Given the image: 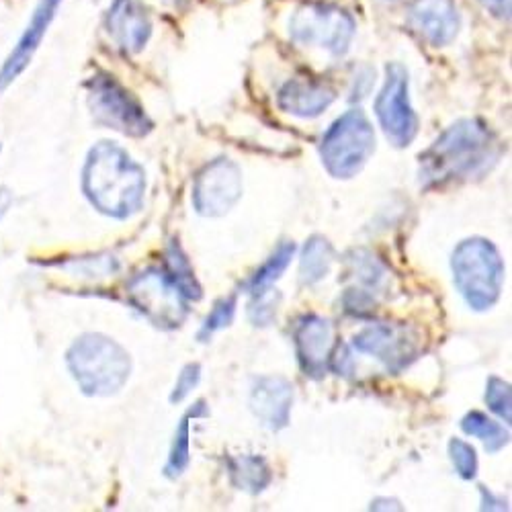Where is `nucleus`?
<instances>
[{
	"mask_svg": "<svg viewBox=\"0 0 512 512\" xmlns=\"http://www.w3.org/2000/svg\"><path fill=\"white\" fill-rule=\"evenodd\" d=\"M252 295H254L252 302L248 304V318H250V322L254 326H269L275 320L281 295L277 291H273L271 287L254 291Z\"/></svg>",
	"mask_w": 512,
	"mask_h": 512,
	"instance_id": "obj_26",
	"label": "nucleus"
},
{
	"mask_svg": "<svg viewBox=\"0 0 512 512\" xmlns=\"http://www.w3.org/2000/svg\"><path fill=\"white\" fill-rule=\"evenodd\" d=\"M375 150V132L363 111L340 115L322 138V164L334 179H353Z\"/></svg>",
	"mask_w": 512,
	"mask_h": 512,
	"instance_id": "obj_5",
	"label": "nucleus"
},
{
	"mask_svg": "<svg viewBox=\"0 0 512 512\" xmlns=\"http://www.w3.org/2000/svg\"><path fill=\"white\" fill-rule=\"evenodd\" d=\"M347 275L351 281V287L345 293V304L349 310H369L375 300L373 295L379 293L388 279V269L375 254L369 250H353L347 256Z\"/></svg>",
	"mask_w": 512,
	"mask_h": 512,
	"instance_id": "obj_17",
	"label": "nucleus"
},
{
	"mask_svg": "<svg viewBox=\"0 0 512 512\" xmlns=\"http://www.w3.org/2000/svg\"><path fill=\"white\" fill-rule=\"evenodd\" d=\"M234 316H236V295L224 297V300H220L216 306H213L211 314L201 324L197 338L201 340V343H207V340L218 330L228 328L234 322Z\"/></svg>",
	"mask_w": 512,
	"mask_h": 512,
	"instance_id": "obj_25",
	"label": "nucleus"
},
{
	"mask_svg": "<svg viewBox=\"0 0 512 512\" xmlns=\"http://www.w3.org/2000/svg\"><path fill=\"white\" fill-rule=\"evenodd\" d=\"M242 197V173L236 162L218 158L199 170L193 185V207L203 218H222Z\"/></svg>",
	"mask_w": 512,
	"mask_h": 512,
	"instance_id": "obj_10",
	"label": "nucleus"
},
{
	"mask_svg": "<svg viewBox=\"0 0 512 512\" xmlns=\"http://www.w3.org/2000/svg\"><path fill=\"white\" fill-rule=\"evenodd\" d=\"M166 265H168V277L173 279V283L179 287V291L185 295V300H201V285L195 279L193 267L187 259V254L183 252V248L179 246L177 240H173L168 244L166 250Z\"/></svg>",
	"mask_w": 512,
	"mask_h": 512,
	"instance_id": "obj_23",
	"label": "nucleus"
},
{
	"mask_svg": "<svg viewBox=\"0 0 512 512\" xmlns=\"http://www.w3.org/2000/svg\"><path fill=\"white\" fill-rule=\"evenodd\" d=\"M482 3L498 17H508L510 13V0H482Z\"/></svg>",
	"mask_w": 512,
	"mask_h": 512,
	"instance_id": "obj_31",
	"label": "nucleus"
},
{
	"mask_svg": "<svg viewBox=\"0 0 512 512\" xmlns=\"http://www.w3.org/2000/svg\"><path fill=\"white\" fill-rule=\"evenodd\" d=\"M127 300L156 328L175 330L187 314V300L164 271L146 269L127 283Z\"/></svg>",
	"mask_w": 512,
	"mask_h": 512,
	"instance_id": "obj_8",
	"label": "nucleus"
},
{
	"mask_svg": "<svg viewBox=\"0 0 512 512\" xmlns=\"http://www.w3.org/2000/svg\"><path fill=\"white\" fill-rule=\"evenodd\" d=\"M486 404L506 424L512 422V392L510 386L500 377H490L486 386Z\"/></svg>",
	"mask_w": 512,
	"mask_h": 512,
	"instance_id": "obj_28",
	"label": "nucleus"
},
{
	"mask_svg": "<svg viewBox=\"0 0 512 512\" xmlns=\"http://www.w3.org/2000/svg\"><path fill=\"white\" fill-rule=\"evenodd\" d=\"M84 87L91 113L99 125L130 138H144L152 132L154 125L144 107L113 76L95 74Z\"/></svg>",
	"mask_w": 512,
	"mask_h": 512,
	"instance_id": "obj_6",
	"label": "nucleus"
},
{
	"mask_svg": "<svg viewBox=\"0 0 512 512\" xmlns=\"http://www.w3.org/2000/svg\"><path fill=\"white\" fill-rule=\"evenodd\" d=\"M498 156L496 140L480 119H459L426 148L418 160L424 187H445L453 181L482 175Z\"/></svg>",
	"mask_w": 512,
	"mask_h": 512,
	"instance_id": "obj_1",
	"label": "nucleus"
},
{
	"mask_svg": "<svg viewBox=\"0 0 512 512\" xmlns=\"http://www.w3.org/2000/svg\"><path fill=\"white\" fill-rule=\"evenodd\" d=\"M82 193L103 216L127 220L144 203L146 173L117 144L99 142L84 162Z\"/></svg>",
	"mask_w": 512,
	"mask_h": 512,
	"instance_id": "obj_2",
	"label": "nucleus"
},
{
	"mask_svg": "<svg viewBox=\"0 0 512 512\" xmlns=\"http://www.w3.org/2000/svg\"><path fill=\"white\" fill-rule=\"evenodd\" d=\"M449 455H451L455 472L461 480L469 482L478 476V455L472 445L461 439H451Z\"/></svg>",
	"mask_w": 512,
	"mask_h": 512,
	"instance_id": "obj_27",
	"label": "nucleus"
},
{
	"mask_svg": "<svg viewBox=\"0 0 512 512\" xmlns=\"http://www.w3.org/2000/svg\"><path fill=\"white\" fill-rule=\"evenodd\" d=\"M336 99V93L324 82L308 78H291L279 91V107L302 119H314L322 115Z\"/></svg>",
	"mask_w": 512,
	"mask_h": 512,
	"instance_id": "obj_18",
	"label": "nucleus"
},
{
	"mask_svg": "<svg viewBox=\"0 0 512 512\" xmlns=\"http://www.w3.org/2000/svg\"><path fill=\"white\" fill-rule=\"evenodd\" d=\"M480 492H482V510H508L506 502L500 500V498H496V496H494L492 492H488L484 486L480 488Z\"/></svg>",
	"mask_w": 512,
	"mask_h": 512,
	"instance_id": "obj_30",
	"label": "nucleus"
},
{
	"mask_svg": "<svg viewBox=\"0 0 512 512\" xmlns=\"http://www.w3.org/2000/svg\"><path fill=\"white\" fill-rule=\"evenodd\" d=\"M293 338L302 371L308 377L322 379L328 373L334 355V328L330 320L308 314L297 322Z\"/></svg>",
	"mask_w": 512,
	"mask_h": 512,
	"instance_id": "obj_12",
	"label": "nucleus"
},
{
	"mask_svg": "<svg viewBox=\"0 0 512 512\" xmlns=\"http://www.w3.org/2000/svg\"><path fill=\"white\" fill-rule=\"evenodd\" d=\"M209 416V410H207V404L203 400H199L195 406H191L181 422H179V429L175 433V441H173V447H170V453H168V461H166V467H164V474L170 478V480H177L179 476H183L187 472L189 467V461H191V422L195 418H205Z\"/></svg>",
	"mask_w": 512,
	"mask_h": 512,
	"instance_id": "obj_20",
	"label": "nucleus"
},
{
	"mask_svg": "<svg viewBox=\"0 0 512 512\" xmlns=\"http://www.w3.org/2000/svg\"><path fill=\"white\" fill-rule=\"evenodd\" d=\"M408 70L394 62L386 68V84L375 99V115L383 134L396 148H406L418 134V115L410 105Z\"/></svg>",
	"mask_w": 512,
	"mask_h": 512,
	"instance_id": "obj_9",
	"label": "nucleus"
},
{
	"mask_svg": "<svg viewBox=\"0 0 512 512\" xmlns=\"http://www.w3.org/2000/svg\"><path fill=\"white\" fill-rule=\"evenodd\" d=\"M230 482L248 494H261L273 482L269 463L261 455H236L228 459Z\"/></svg>",
	"mask_w": 512,
	"mask_h": 512,
	"instance_id": "obj_19",
	"label": "nucleus"
},
{
	"mask_svg": "<svg viewBox=\"0 0 512 512\" xmlns=\"http://www.w3.org/2000/svg\"><path fill=\"white\" fill-rule=\"evenodd\" d=\"M353 347L386 365L390 373H400L418 355L416 334L400 324H371L353 338Z\"/></svg>",
	"mask_w": 512,
	"mask_h": 512,
	"instance_id": "obj_11",
	"label": "nucleus"
},
{
	"mask_svg": "<svg viewBox=\"0 0 512 512\" xmlns=\"http://www.w3.org/2000/svg\"><path fill=\"white\" fill-rule=\"evenodd\" d=\"M105 27L115 46L125 54H138L148 44L152 23L140 0H113Z\"/></svg>",
	"mask_w": 512,
	"mask_h": 512,
	"instance_id": "obj_15",
	"label": "nucleus"
},
{
	"mask_svg": "<svg viewBox=\"0 0 512 512\" xmlns=\"http://www.w3.org/2000/svg\"><path fill=\"white\" fill-rule=\"evenodd\" d=\"M9 207H11V193L7 189H3V191H0V222H3Z\"/></svg>",
	"mask_w": 512,
	"mask_h": 512,
	"instance_id": "obj_32",
	"label": "nucleus"
},
{
	"mask_svg": "<svg viewBox=\"0 0 512 512\" xmlns=\"http://www.w3.org/2000/svg\"><path fill=\"white\" fill-rule=\"evenodd\" d=\"M62 0H41L37 5L31 23L27 25L25 33L21 35L17 48L11 52L7 62L0 68V95H3L11 84L21 76V72L29 66L33 54L37 52L41 39H44L50 23L54 21Z\"/></svg>",
	"mask_w": 512,
	"mask_h": 512,
	"instance_id": "obj_16",
	"label": "nucleus"
},
{
	"mask_svg": "<svg viewBox=\"0 0 512 512\" xmlns=\"http://www.w3.org/2000/svg\"><path fill=\"white\" fill-rule=\"evenodd\" d=\"M289 35L300 46L318 48L330 56H343L355 37V21L338 7L308 3L293 13Z\"/></svg>",
	"mask_w": 512,
	"mask_h": 512,
	"instance_id": "obj_7",
	"label": "nucleus"
},
{
	"mask_svg": "<svg viewBox=\"0 0 512 512\" xmlns=\"http://www.w3.org/2000/svg\"><path fill=\"white\" fill-rule=\"evenodd\" d=\"M68 369L87 396L117 394L132 373V359L115 340L103 334H84L66 355Z\"/></svg>",
	"mask_w": 512,
	"mask_h": 512,
	"instance_id": "obj_3",
	"label": "nucleus"
},
{
	"mask_svg": "<svg viewBox=\"0 0 512 512\" xmlns=\"http://www.w3.org/2000/svg\"><path fill=\"white\" fill-rule=\"evenodd\" d=\"M334 263V248L322 236H312L300 259V281L302 285H316L328 277Z\"/></svg>",
	"mask_w": 512,
	"mask_h": 512,
	"instance_id": "obj_21",
	"label": "nucleus"
},
{
	"mask_svg": "<svg viewBox=\"0 0 512 512\" xmlns=\"http://www.w3.org/2000/svg\"><path fill=\"white\" fill-rule=\"evenodd\" d=\"M293 254H295V244H293V242H283V244L273 252L271 259L248 279V283H246L244 287H246L250 293L259 291V289H265V287H271V285L287 271V267H289V263H291V259H293Z\"/></svg>",
	"mask_w": 512,
	"mask_h": 512,
	"instance_id": "obj_24",
	"label": "nucleus"
},
{
	"mask_svg": "<svg viewBox=\"0 0 512 512\" xmlns=\"http://www.w3.org/2000/svg\"><path fill=\"white\" fill-rule=\"evenodd\" d=\"M293 406L291 381L277 375L254 379L250 390V410L265 429L279 433L289 424Z\"/></svg>",
	"mask_w": 512,
	"mask_h": 512,
	"instance_id": "obj_14",
	"label": "nucleus"
},
{
	"mask_svg": "<svg viewBox=\"0 0 512 512\" xmlns=\"http://www.w3.org/2000/svg\"><path fill=\"white\" fill-rule=\"evenodd\" d=\"M199 381H201V365L199 363L185 365L183 371L179 373L173 394H170V402L181 404L183 400H187V396L199 386Z\"/></svg>",
	"mask_w": 512,
	"mask_h": 512,
	"instance_id": "obj_29",
	"label": "nucleus"
},
{
	"mask_svg": "<svg viewBox=\"0 0 512 512\" xmlns=\"http://www.w3.org/2000/svg\"><path fill=\"white\" fill-rule=\"evenodd\" d=\"M408 27L435 48H445L459 33V13L453 0H412Z\"/></svg>",
	"mask_w": 512,
	"mask_h": 512,
	"instance_id": "obj_13",
	"label": "nucleus"
},
{
	"mask_svg": "<svg viewBox=\"0 0 512 512\" xmlns=\"http://www.w3.org/2000/svg\"><path fill=\"white\" fill-rule=\"evenodd\" d=\"M461 431L469 437H476L484 443L488 453H498L508 445V431L502 424L488 418L484 412H469L461 418Z\"/></svg>",
	"mask_w": 512,
	"mask_h": 512,
	"instance_id": "obj_22",
	"label": "nucleus"
},
{
	"mask_svg": "<svg viewBox=\"0 0 512 512\" xmlns=\"http://www.w3.org/2000/svg\"><path fill=\"white\" fill-rule=\"evenodd\" d=\"M451 269L457 291L472 310L486 312L500 300L504 263L490 240L467 238L459 242L451 256Z\"/></svg>",
	"mask_w": 512,
	"mask_h": 512,
	"instance_id": "obj_4",
	"label": "nucleus"
}]
</instances>
